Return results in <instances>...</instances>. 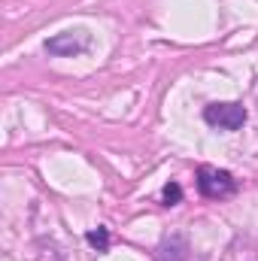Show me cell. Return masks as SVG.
Listing matches in <instances>:
<instances>
[{"label": "cell", "instance_id": "1", "mask_svg": "<svg viewBox=\"0 0 258 261\" xmlns=\"http://www.w3.org/2000/svg\"><path fill=\"white\" fill-rule=\"evenodd\" d=\"M197 192L210 200H222V197H231L237 192V179L228 170L203 164V167H197Z\"/></svg>", "mask_w": 258, "mask_h": 261}, {"label": "cell", "instance_id": "4", "mask_svg": "<svg viewBox=\"0 0 258 261\" xmlns=\"http://www.w3.org/2000/svg\"><path fill=\"white\" fill-rule=\"evenodd\" d=\"M155 261H189V240L179 234H170L158 243Z\"/></svg>", "mask_w": 258, "mask_h": 261}, {"label": "cell", "instance_id": "3", "mask_svg": "<svg viewBox=\"0 0 258 261\" xmlns=\"http://www.w3.org/2000/svg\"><path fill=\"white\" fill-rule=\"evenodd\" d=\"M91 46V37L85 31H64L52 40H46V52L55 55V58H73V55H82L88 52Z\"/></svg>", "mask_w": 258, "mask_h": 261}, {"label": "cell", "instance_id": "6", "mask_svg": "<svg viewBox=\"0 0 258 261\" xmlns=\"http://www.w3.org/2000/svg\"><path fill=\"white\" fill-rule=\"evenodd\" d=\"M161 200H164V206H176V203L183 200V189H179V182H167V186L161 189Z\"/></svg>", "mask_w": 258, "mask_h": 261}, {"label": "cell", "instance_id": "5", "mask_svg": "<svg viewBox=\"0 0 258 261\" xmlns=\"http://www.w3.org/2000/svg\"><path fill=\"white\" fill-rule=\"evenodd\" d=\"M85 240H88V246H91L94 252H107V249H110V231H107V228L88 231V234H85Z\"/></svg>", "mask_w": 258, "mask_h": 261}, {"label": "cell", "instance_id": "2", "mask_svg": "<svg viewBox=\"0 0 258 261\" xmlns=\"http://www.w3.org/2000/svg\"><path fill=\"white\" fill-rule=\"evenodd\" d=\"M203 122L219 130H240L246 125V107L243 103H210L203 110Z\"/></svg>", "mask_w": 258, "mask_h": 261}]
</instances>
